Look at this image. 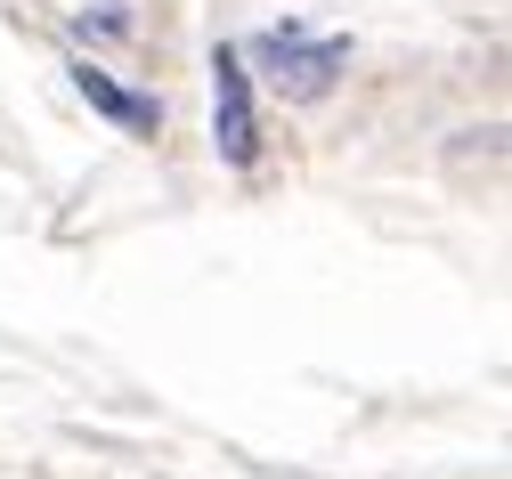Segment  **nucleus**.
I'll return each instance as SVG.
<instances>
[{
    "label": "nucleus",
    "instance_id": "nucleus-1",
    "mask_svg": "<svg viewBox=\"0 0 512 479\" xmlns=\"http://www.w3.org/2000/svg\"><path fill=\"white\" fill-rule=\"evenodd\" d=\"M252 57H261L269 90H285L293 106H317V98H334L342 65H350V41L342 33H309V25H269L252 41Z\"/></svg>",
    "mask_w": 512,
    "mask_h": 479
},
{
    "label": "nucleus",
    "instance_id": "nucleus-2",
    "mask_svg": "<svg viewBox=\"0 0 512 479\" xmlns=\"http://www.w3.org/2000/svg\"><path fill=\"white\" fill-rule=\"evenodd\" d=\"M212 147L228 171H244L261 155V114H252V74H244V49H212Z\"/></svg>",
    "mask_w": 512,
    "mask_h": 479
},
{
    "label": "nucleus",
    "instance_id": "nucleus-3",
    "mask_svg": "<svg viewBox=\"0 0 512 479\" xmlns=\"http://www.w3.org/2000/svg\"><path fill=\"white\" fill-rule=\"evenodd\" d=\"M74 90H82V98H90V106H98L106 122H122V130H155V122H163V106H155V98L122 90V82L106 74V65H90V57L74 65Z\"/></svg>",
    "mask_w": 512,
    "mask_h": 479
},
{
    "label": "nucleus",
    "instance_id": "nucleus-4",
    "mask_svg": "<svg viewBox=\"0 0 512 479\" xmlns=\"http://www.w3.org/2000/svg\"><path fill=\"white\" fill-rule=\"evenodd\" d=\"M90 25H98V33H122L131 17H122V0H98V9H82V33H90Z\"/></svg>",
    "mask_w": 512,
    "mask_h": 479
}]
</instances>
